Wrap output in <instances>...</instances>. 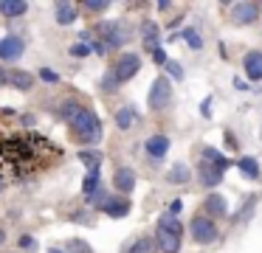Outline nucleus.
<instances>
[{"mask_svg": "<svg viewBox=\"0 0 262 253\" xmlns=\"http://www.w3.org/2000/svg\"><path fill=\"white\" fill-rule=\"evenodd\" d=\"M239 169H243V174L251 180L259 177V163H256L254 157H239Z\"/></svg>", "mask_w": 262, "mask_h": 253, "instance_id": "5701e85b", "label": "nucleus"}, {"mask_svg": "<svg viewBox=\"0 0 262 253\" xmlns=\"http://www.w3.org/2000/svg\"><path fill=\"white\" fill-rule=\"evenodd\" d=\"M48 253H62V250H54V247H51V250H48Z\"/></svg>", "mask_w": 262, "mask_h": 253, "instance_id": "ea45409f", "label": "nucleus"}, {"mask_svg": "<svg viewBox=\"0 0 262 253\" xmlns=\"http://www.w3.org/2000/svg\"><path fill=\"white\" fill-rule=\"evenodd\" d=\"M189 166L186 163H175V166L169 169V172H166V180H169V183H175V186H181V183H186L189 180Z\"/></svg>", "mask_w": 262, "mask_h": 253, "instance_id": "dca6fc26", "label": "nucleus"}, {"mask_svg": "<svg viewBox=\"0 0 262 253\" xmlns=\"http://www.w3.org/2000/svg\"><path fill=\"white\" fill-rule=\"evenodd\" d=\"M6 82L12 84V87H17V90H29L31 84H34V76H31L29 71H20V67H12V71H6Z\"/></svg>", "mask_w": 262, "mask_h": 253, "instance_id": "9b49d317", "label": "nucleus"}, {"mask_svg": "<svg viewBox=\"0 0 262 253\" xmlns=\"http://www.w3.org/2000/svg\"><path fill=\"white\" fill-rule=\"evenodd\" d=\"M107 0H88V3H85V9L88 11H104V9H107Z\"/></svg>", "mask_w": 262, "mask_h": 253, "instance_id": "7c9ffc66", "label": "nucleus"}, {"mask_svg": "<svg viewBox=\"0 0 262 253\" xmlns=\"http://www.w3.org/2000/svg\"><path fill=\"white\" fill-rule=\"evenodd\" d=\"M203 208H206L209 217H223V214H226V200H223L220 194H209L203 202Z\"/></svg>", "mask_w": 262, "mask_h": 253, "instance_id": "4468645a", "label": "nucleus"}, {"mask_svg": "<svg viewBox=\"0 0 262 253\" xmlns=\"http://www.w3.org/2000/svg\"><path fill=\"white\" fill-rule=\"evenodd\" d=\"M99 189H102V186H99V169H96V172H88V177H85V194H96Z\"/></svg>", "mask_w": 262, "mask_h": 253, "instance_id": "bb28decb", "label": "nucleus"}, {"mask_svg": "<svg viewBox=\"0 0 262 253\" xmlns=\"http://www.w3.org/2000/svg\"><path fill=\"white\" fill-rule=\"evenodd\" d=\"M141 37H144V48L155 54V51H158V26H155V22H144Z\"/></svg>", "mask_w": 262, "mask_h": 253, "instance_id": "ddd939ff", "label": "nucleus"}, {"mask_svg": "<svg viewBox=\"0 0 262 253\" xmlns=\"http://www.w3.org/2000/svg\"><path fill=\"white\" fill-rule=\"evenodd\" d=\"M200 177H203L206 186H217L223 180V169L211 166V163H203V166H200Z\"/></svg>", "mask_w": 262, "mask_h": 253, "instance_id": "f3484780", "label": "nucleus"}, {"mask_svg": "<svg viewBox=\"0 0 262 253\" xmlns=\"http://www.w3.org/2000/svg\"><path fill=\"white\" fill-rule=\"evenodd\" d=\"M183 39L189 42V48H192V51H200V48H203V39H200V34L194 31V28H186V31H183Z\"/></svg>", "mask_w": 262, "mask_h": 253, "instance_id": "b1692460", "label": "nucleus"}, {"mask_svg": "<svg viewBox=\"0 0 262 253\" xmlns=\"http://www.w3.org/2000/svg\"><path fill=\"white\" fill-rule=\"evenodd\" d=\"M71 129H74V138L82 141V144H99L102 141V121L93 110H82L71 121Z\"/></svg>", "mask_w": 262, "mask_h": 253, "instance_id": "f257e3e1", "label": "nucleus"}, {"mask_svg": "<svg viewBox=\"0 0 262 253\" xmlns=\"http://www.w3.org/2000/svg\"><path fill=\"white\" fill-rule=\"evenodd\" d=\"M178 211H181V202L175 200V202H172V205H169V214H178Z\"/></svg>", "mask_w": 262, "mask_h": 253, "instance_id": "4c0bfd02", "label": "nucleus"}, {"mask_svg": "<svg viewBox=\"0 0 262 253\" xmlns=\"http://www.w3.org/2000/svg\"><path fill=\"white\" fill-rule=\"evenodd\" d=\"M200 112H203L206 118L211 116V99H203V104H200Z\"/></svg>", "mask_w": 262, "mask_h": 253, "instance_id": "c9c22d12", "label": "nucleus"}, {"mask_svg": "<svg viewBox=\"0 0 262 253\" xmlns=\"http://www.w3.org/2000/svg\"><path fill=\"white\" fill-rule=\"evenodd\" d=\"M147 152L152 157H164L166 152H169V138H166V135H152V138H147Z\"/></svg>", "mask_w": 262, "mask_h": 253, "instance_id": "f8f14e48", "label": "nucleus"}, {"mask_svg": "<svg viewBox=\"0 0 262 253\" xmlns=\"http://www.w3.org/2000/svg\"><path fill=\"white\" fill-rule=\"evenodd\" d=\"M104 214H110V217H127L130 214V200H110L107 205H104Z\"/></svg>", "mask_w": 262, "mask_h": 253, "instance_id": "a211bd4d", "label": "nucleus"}, {"mask_svg": "<svg viewBox=\"0 0 262 253\" xmlns=\"http://www.w3.org/2000/svg\"><path fill=\"white\" fill-rule=\"evenodd\" d=\"M169 99H172V82L169 79H155L152 82V87H149V99H147V104L152 107V110H161V107H166L169 104Z\"/></svg>", "mask_w": 262, "mask_h": 253, "instance_id": "7ed1b4c3", "label": "nucleus"}, {"mask_svg": "<svg viewBox=\"0 0 262 253\" xmlns=\"http://www.w3.org/2000/svg\"><path fill=\"white\" fill-rule=\"evenodd\" d=\"M91 48H93V51H96V54H99V56H102V54H107V45H104V39H96V42H93V45H91Z\"/></svg>", "mask_w": 262, "mask_h": 253, "instance_id": "f704fd0d", "label": "nucleus"}, {"mask_svg": "<svg viewBox=\"0 0 262 253\" xmlns=\"http://www.w3.org/2000/svg\"><path fill=\"white\" fill-rule=\"evenodd\" d=\"M0 245H3V231H0Z\"/></svg>", "mask_w": 262, "mask_h": 253, "instance_id": "a19ab883", "label": "nucleus"}, {"mask_svg": "<svg viewBox=\"0 0 262 253\" xmlns=\"http://www.w3.org/2000/svg\"><path fill=\"white\" fill-rule=\"evenodd\" d=\"M192 236L200 242V245H211L217 239V228L211 222V217H194L192 219Z\"/></svg>", "mask_w": 262, "mask_h": 253, "instance_id": "20e7f679", "label": "nucleus"}, {"mask_svg": "<svg viewBox=\"0 0 262 253\" xmlns=\"http://www.w3.org/2000/svg\"><path fill=\"white\" fill-rule=\"evenodd\" d=\"M3 84H9L6 82V71H0V87H3Z\"/></svg>", "mask_w": 262, "mask_h": 253, "instance_id": "58836bf2", "label": "nucleus"}, {"mask_svg": "<svg viewBox=\"0 0 262 253\" xmlns=\"http://www.w3.org/2000/svg\"><path fill=\"white\" fill-rule=\"evenodd\" d=\"M29 11V3H23V0H3L0 3V14H6V17H20Z\"/></svg>", "mask_w": 262, "mask_h": 253, "instance_id": "2eb2a0df", "label": "nucleus"}, {"mask_svg": "<svg viewBox=\"0 0 262 253\" xmlns=\"http://www.w3.org/2000/svg\"><path fill=\"white\" fill-rule=\"evenodd\" d=\"M91 45H85V42H76V45H71V56H88L91 54Z\"/></svg>", "mask_w": 262, "mask_h": 253, "instance_id": "c756f323", "label": "nucleus"}, {"mask_svg": "<svg viewBox=\"0 0 262 253\" xmlns=\"http://www.w3.org/2000/svg\"><path fill=\"white\" fill-rule=\"evenodd\" d=\"M20 247H26V250H37V239H31V236H23V239H20Z\"/></svg>", "mask_w": 262, "mask_h": 253, "instance_id": "72a5a7b5", "label": "nucleus"}, {"mask_svg": "<svg viewBox=\"0 0 262 253\" xmlns=\"http://www.w3.org/2000/svg\"><path fill=\"white\" fill-rule=\"evenodd\" d=\"M256 14H259V3H248V0H243V3L231 6V20L237 22V26H248V22H254Z\"/></svg>", "mask_w": 262, "mask_h": 253, "instance_id": "423d86ee", "label": "nucleus"}, {"mask_svg": "<svg viewBox=\"0 0 262 253\" xmlns=\"http://www.w3.org/2000/svg\"><path fill=\"white\" fill-rule=\"evenodd\" d=\"M164 67H166V71L172 73V79H183V71H181V65H178V62H172V59H169V62H166Z\"/></svg>", "mask_w": 262, "mask_h": 253, "instance_id": "2f4dec72", "label": "nucleus"}, {"mask_svg": "<svg viewBox=\"0 0 262 253\" xmlns=\"http://www.w3.org/2000/svg\"><path fill=\"white\" fill-rule=\"evenodd\" d=\"M181 234H183V225L178 222L175 214H164V217H161V225H158V234H155L158 247L164 253H178L181 250Z\"/></svg>", "mask_w": 262, "mask_h": 253, "instance_id": "f03ea898", "label": "nucleus"}, {"mask_svg": "<svg viewBox=\"0 0 262 253\" xmlns=\"http://www.w3.org/2000/svg\"><path fill=\"white\" fill-rule=\"evenodd\" d=\"M74 20H76V6L59 3V6H57V22H59V26H71Z\"/></svg>", "mask_w": 262, "mask_h": 253, "instance_id": "6ab92c4d", "label": "nucleus"}, {"mask_svg": "<svg viewBox=\"0 0 262 253\" xmlns=\"http://www.w3.org/2000/svg\"><path fill=\"white\" fill-rule=\"evenodd\" d=\"M155 250H161L158 239H149V236H144V239H138L133 247H127V253H155Z\"/></svg>", "mask_w": 262, "mask_h": 253, "instance_id": "aec40b11", "label": "nucleus"}, {"mask_svg": "<svg viewBox=\"0 0 262 253\" xmlns=\"http://www.w3.org/2000/svg\"><path fill=\"white\" fill-rule=\"evenodd\" d=\"M40 79H42V82H59V76L54 71H48V67H42V71H40Z\"/></svg>", "mask_w": 262, "mask_h": 253, "instance_id": "473e14b6", "label": "nucleus"}, {"mask_svg": "<svg viewBox=\"0 0 262 253\" xmlns=\"http://www.w3.org/2000/svg\"><path fill=\"white\" fill-rule=\"evenodd\" d=\"M99 34H102L99 39H104L107 48H119L127 39V31L121 28V22H104V26H99Z\"/></svg>", "mask_w": 262, "mask_h": 253, "instance_id": "0eeeda50", "label": "nucleus"}, {"mask_svg": "<svg viewBox=\"0 0 262 253\" xmlns=\"http://www.w3.org/2000/svg\"><path fill=\"white\" fill-rule=\"evenodd\" d=\"M243 65H245V76H248L251 82H259V79H262V54H259V51L245 54Z\"/></svg>", "mask_w": 262, "mask_h": 253, "instance_id": "1a4fd4ad", "label": "nucleus"}, {"mask_svg": "<svg viewBox=\"0 0 262 253\" xmlns=\"http://www.w3.org/2000/svg\"><path fill=\"white\" fill-rule=\"evenodd\" d=\"M116 124H119L121 129H127L133 124V107H121L119 112H116Z\"/></svg>", "mask_w": 262, "mask_h": 253, "instance_id": "393cba45", "label": "nucleus"}, {"mask_svg": "<svg viewBox=\"0 0 262 253\" xmlns=\"http://www.w3.org/2000/svg\"><path fill=\"white\" fill-rule=\"evenodd\" d=\"M79 160L88 166V172H96L99 166H102V152H93V149H85L79 152Z\"/></svg>", "mask_w": 262, "mask_h": 253, "instance_id": "4be33fe9", "label": "nucleus"}, {"mask_svg": "<svg viewBox=\"0 0 262 253\" xmlns=\"http://www.w3.org/2000/svg\"><path fill=\"white\" fill-rule=\"evenodd\" d=\"M203 163H211V166L223 169V172L228 169V160H226V157H223L217 149H211V146H206V149H203Z\"/></svg>", "mask_w": 262, "mask_h": 253, "instance_id": "412c9836", "label": "nucleus"}, {"mask_svg": "<svg viewBox=\"0 0 262 253\" xmlns=\"http://www.w3.org/2000/svg\"><path fill=\"white\" fill-rule=\"evenodd\" d=\"M113 183H116V189H119L121 194H130V191L136 189V172H133V169H127V166L116 169Z\"/></svg>", "mask_w": 262, "mask_h": 253, "instance_id": "9d476101", "label": "nucleus"}, {"mask_svg": "<svg viewBox=\"0 0 262 253\" xmlns=\"http://www.w3.org/2000/svg\"><path fill=\"white\" fill-rule=\"evenodd\" d=\"M254 205H256V197H248V200H245V205H243V211L237 214V222H248L251 219V214H254Z\"/></svg>", "mask_w": 262, "mask_h": 253, "instance_id": "a878e982", "label": "nucleus"}, {"mask_svg": "<svg viewBox=\"0 0 262 253\" xmlns=\"http://www.w3.org/2000/svg\"><path fill=\"white\" fill-rule=\"evenodd\" d=\"M138 67H141V59H138V54H121V59L116 62L113 73L119 82H127V79H133L138 73Z\"/></svg>", "mask_w": 262, "mask_h": 253, "instance_id": "39448f33", "label": "nucleus"}, {"mask_svg": "<svg viewBox=\"0 0 262 253\" xmlns=\"http://www.w3.org/2000/svg\"><path fill=\"white\" fill-rule=\"evenodd\" d=\"M23 39L20 37H3L0 39V56L3 59H9V62H14V59H20L23 56Z\"/></svg>", "mask_w": 262, "mask_h": 253, "instance_id": "6e6552de", "label": "nucleus"}, {"mask_svg": "<svg viewBox=\"0 0 262 253\" xmlns=\"http://www.w3.org/2000/svg\"><path fill=\"white\" fill-rule=\"evenodd\" d=\"M152 56H155V62H158V65H166V62H169V59H166V54H164V51H161V48L155 51Z\"/></svg>", "mask_w": 262, "mask_h": 253, "instance_id": "e433bc0d", "label": "nucleus"}, {"mask_svg": "<svg viewBox=\"0 0 262 253\" xmlns=\"http://www.w3.org/2000/svg\"><path fill=\"white\" fill-rule=\"evenodd\" d=\"M119 84H121V82L116 79V73H107V76L102 79V90H104V93H113V90L119 87Z\"/></svg>", "mask_w": 262, "mask_h": 253, "instance_id": "c85d7f7f", "label": "nucleus"}, {"mask_svg": "<svg viewBox=\"0 0 262 253\" xmlns=\"http://www.w3.org/2000/svg\"><path fill=\"white\" fill-rule=\"evenodd\" d=\"M0 189H3V186H0Z\"/></svg>", "mask_w": 262, "mask_h": 253, "instance_id": "79ce46f5", "label": "nucleus"}, {"mask_svg": "<svg viewBox=\"0 0 262 253\" xmlns=\"http://www.w3.org/2000/svg\"><path fill=\"white\" fill-rule=\"evenodd\" d=\"M68 253H93V250H91V245H88V242L74 239V242H68Z\"/></svg>", "mask_w": 262, "mask_h": 253, "instance_id": "cd10ccee", "label": "nucleus"}]
</instances>
